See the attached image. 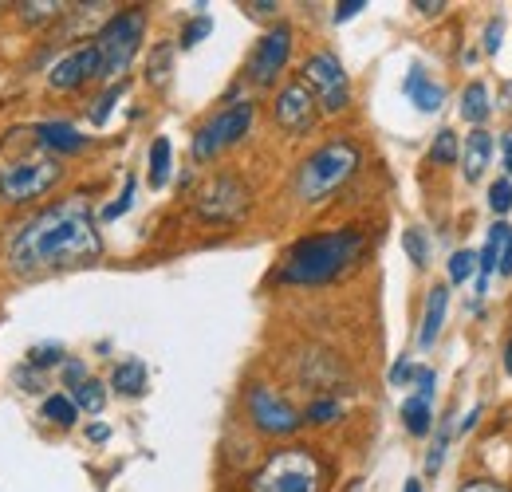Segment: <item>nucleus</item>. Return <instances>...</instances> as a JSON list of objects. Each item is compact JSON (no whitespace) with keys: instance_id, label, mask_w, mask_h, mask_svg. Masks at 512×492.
<instances>
[{"instance_id":"1","label":"nucleus","mask_w":512,"mask_h":492,"mask_svg":"<svg viewBox=\"0 0 512 492\" xmlns=\"http://www.w3.org/2000/svg\"><path fill=\"white\" fill-rule=\"evenodd\" d=\"M103 252L91 205L83 197H71L60 205L40 209L32 221L20 225V233L8 245V268L16 276H44L75 264H91Z\"/></svg>"},{"instance_id":"2","label":"nucleus","mask_w":512,"mask_h":492,"mask_svg":"<svg viewBox=\"0 0 512 492\" xmlns=\"http://www.w3.org/2000/svg\"><path fill=\"white\" fill-rule=\"evenodd\" d=\"M367 248V237L359 229H335V233H316L304 237L288 248L284 264H280V284H296V288H320L339 280L347 268L359 264Z\"/></svg>"},{"instance_id":"3","label":"nucleus","mask_w":512,"mask_h":492,"mask_svg":"<svg viewBox=\"0 0 512 492\" xmlns=\"http://www.w3.org/2000/svg\"><path fill=\"white\" fill-rule=\"evenodd\" d=\"M359 166H363V150H359L355 142H347V138L327 142V146H320L316 154H308V158L300 162L296 197H300L304 205H320V201H327L339 185L351 182Z\"/></svg>"},{"instance_id":"4","label":"nucleus","mask_w":512,"mask_h":492,"mask_svg":"<svg viewBox=\"0 0 512 492\" xmlns=\"http://www.w3.org/2000/svg\"><path fill=\"white\" fill-rule=\"evenodd\" d=\"M253 492H320L323 489V465L320 457L304 445L276 449L249 481Z\"/></svg>"},{"instance_id":"5","label":"nucleus","mask_w":512,"mask_h":492,"mask_svg":"<svg viewBox=\"0 0 512 492\" xmlns=\"http://www.w3.org/2000/svg\"><path fill=\"white\" fill-rule=\"evenodd\" d=\"M142 32H146V12L142 8H123L115 12L99 36H95V56H99V79H119L130 67V60L138 56V44H142Z\"/></svg>"},{"instance_id":"6","label":"nucleus","mask_w":512,"mask_h":492,"mask_svg":"<svg viewBox=\"0 0 512 492\" xmlns=\"http://www.w3.org/2000/svg\"><path fill=\"white\" fill-rule=\"evenodd\" d=\"M253 115H256V107L249 103V99H241V103H233V107L217 111L209 123L193 134V162H209V158H217L221 150L237 146V142L249 134Z\"/></svg>"},{"instance_id":"7","label":"nucleus","mask_w":512,"mask_h":492,"mask_svg":"<svg viewBox=\"0 0 512 492\" xmlns=\"http://www.w3.org/2000/svg\"><path fill=\"white\" fill-rule=\"evenodd\" d=\"M64 178V166L56 158H32V162H12L0 170V197L20 205L32 197H44L52 185Z\"/></svg>"},{"instance_id":"8","label":"nucleus","mask_w":512,"mask_h":492,"mask_svg":"<svg viewBox=\"0 0 512 492\" xmlns=\"http://www.w3.org/2000/svg\"><path fill=\"white\" fill-rule=\"evenodd\" d=\"M304 83L312 87L320 111H327V115L347 111V103H351V83H347V71H343V63H339L335 52H316V56H308V63H304Z\"/></svg>"},{"instance_id":"9","label":"nucleus","mask_w":512,"mask_h":492,"mask_svg":"<svg viewBox=\"0 0 512 492\" xmlns=\"http://www.w3.org/2000/svg\"><path fill=\"white\" fill-rule=\"evenodd\" d=\"M245 209H249V189L233 174H217L197 193V217L209 225H233L245 217Z\"/></svg>"},{"instance_id":"10","label":"nucleus","mask_w":512,"mask_h":492,"mask_svg":"<svg viewBox=\"0 0 512 492\" xmlns=\"http://www.w3.org/2000/svg\"><path fill=\"white\" fill-rule=\"evenodd\" d=\"M245 410H249L256 430L268 433V437H288V433H296L304 426V414H300L292 402H284V398H280L272 386H264V382L249 386Z\"/></svg>"},{"instance_id":"11","label":"nucleus","mask_w":512,"mask_h":492,"mask_svg":"<svg viewBox=\"0 0 512 492\" xmlns=\"http://www.w3.org/2000/svg\"><path fill=\"white\" fill-rule=\"evenodd\" d=\"M292 60V28L288 24H276L268 28L253 48V60H249V79L256 87H272L280 79V71Z\"/></svg>"},{"instance_id":"12","label":"nucleus","mask_w":512,"mask_h":492,"mask_svg":"<svg viewBox=\"0 0 512 492\" xmlns=\"http://www.w3.org/2000/svg\"><path fill=\"white\" fill-rule=\"evenodd\" d=\"M316 115H320V103L312 95V87L304 79H292L280 87L276 95V123L284 126L288 134H308L316 126Z\"/></svg>"},{"instance_id":"13","label":"nucleus","mask_w":512,"mask_h":492,"mask_svg":"<svg viewBox=\"0 0 512 492\" xmlns=\"http://www.w3.org/2000/svg\"><path fill=\"white\" fill-rule=\"evenodd\" d=\"M87 79H99V56H95V44L67 52L64 60H56L52 63V71H48V83H52L56 91H75V87H83Z\"/></svg>"},{"instance_id":"14","label":"nucleus","mask_w":512,"mask_h":492,"mask_svg":"<svg viewBox=\"0 0 512 492\" xmlns=\"http://www.w3.org/2000/svg\"><path fill=\"white\" fill-rule=\"evenodd\" d=\"M509 233H512V225L497 221V225L489 229V237H485V248L477 252V296H485V292H489V280H493V272L501 268V252H505Z\"/></svg>"},{"instance_id":"15","label":"nucleus","mask_w":512,"mask_h":492,"mask_svg":"<svg viewBox=\"0 0 512 492\" xmlns=\"http://www.w3.org/2000/svg\"><path fill=\"white\" fill-rule=\"evenodd\" d=\"M446 311H449V288L446 284H434L430 296H426V311H422V331H418V347L430 351L446 327Z\"/></svg>"},{"instance_id":"16","label":"nucleus","mask_w":512,"mask_h":492,"mask_svg":"<svg viewBox=\"0 0 512 492\" xmlns=\"http://www.w3.org/2000/svg\"><path fill=\"white\" fill-rule=\"evenodd\" d=\"M489 158H493V134H489V130H473V134L465 138V146H461V158H457L465 182H477V178L485 174Z\"/></svg>"},{"instance_id":"17","label":"nucleus","mask_w":512,"mask_h":492,"mask_svg":"<svg viewBox=\"0 0 512 492\" xmlns=\"http://www.w3.org/2000/svg\"><path fill=\"white\" fill-rule=\"evenodd\" d=\"M36 142H40L44 150H56V154H75V150H83V146H87V138H83L71 123L36 126Z\"/></svg>"},{"instance_id":"18","label":"nucleus","mask_w":512,"mask_h":492,"mask_svg":"<svg viewBox=\"0 0 512 492\" xmlns=\"http://www.w3.org/2000/svg\"><path fill=\"white\" fill-rule=\"evenodd\" d=\"M402 91L418 103V111H438V107H442V99H446V91H442V87H438L422 67H410V75H406Z\"/></svg>"},{"instance_id":"19","label":"nucleus","mask_w":512,"mask_h":492,"mask_svg":"<svg viewBox=\"0 0 512 492\" xmlns=\"http://www.w3.org/2000/svg\"><path fill=\"white\" fill-rule=\"evenodd\" d=\"M402 426L414 433V437H426L430 426H434V394H414L402 402Z\"/></svg>"},{"instance_id":"20","label":"nucleus","mask_w":512,"mask_h":492,"mask_svg":"<svg viewBox=\"0 0 512 492\" xmlns=\"http://www.w3.org/2000/svg\"><path fill=\"white\" fill-rule=\"evenodd\" d=\"M493 115V103H489V87L485 83H469L465 95H461V119L465 123H485Z\"/></svg>"},{"instance_id":"21","label":"nucleus","mask_w":512,"mask_h":492,"mask_svg":"<svg viewBox=\"0 0 512 492\" xmlns=\"http://www.w3.org/2000/svg\"><path fill=\"white\" fill-rule=\"evenodd\" d=\"M170 166H174L170 138H154V146H150V185L154 189H162V185L170 182Z\"/></svg>"},{"instance_id":"22","label":"nucleus","mask_w":512,"mask_h":492,"mask_svg":"<svg viewBox=\"0 0 512 492\" xmlns=\"http://www.w3.org/2000/svg\"><path fill=\"white\" fill-rule=\"evenodd\" d=\"M111 386H115L119 394H127V398L142 394V386H146V367H142L138 359L119 363V367H115V374H111Z\"/></svg>"},{"instance_id":"23","label":"nucleus","mask_w":512,"mask_h":492,"mask_svg":"<svg viewBox=\"0 0 512 492\" xmlns=\"http://www.w3.org/2000/svg\"><path fill=\"white\" fill-rule=\"evenodd\" d=\"M44 418L52 422V426H75L79 422V406H75V398H67V394H52V398H44Z\"/></svg>"},{"instance_id":"24","label":"nucleus","mask_w":512,"mask_h":492,"mask_svg":"<svg viewBox=\"0 0 512 492\" xmlns=\"http://www.w3.org/2000/svg\"><path fill=\"white\" fill-rule=\"evenodd\" d=\"M75 406L87 410V414H99V410L107 406V386L95 382V378H87L83 386H75Z\"/></svg>"},{"instance_id":"25","label":"nucleus","mask_w":512,"mask_h":492,"mask_svg":"<svg viewBox=\"0 0 512 492\" xmlns=\"http://www.w3.org/2000/svg\"><path fill=\"white\" fill-rule=\"evenodd\" d=\"M473 276H477V252L457 248V252L449 256V284H465V280H473Z\"/></svg>"},{"instance_id":"26","label":"nucleus","mask_w":512,"mask_h":492,"mask_svg":"<svg viewBox=\"0 0 512 492\" xmlns=\"http://www.w3.org/2000/svg\"><path fill=\"white\" fill-rule=\"evenodd\" d=\"M16 8H20V20L24 24H40V20H56L67 4H60V0H44V4L40 0H28V4H16Z\"/></svg>"},{"instance_id":"27","label":"nucleus","mask_w":512,"mask_h":492,"mask_svg":"<svg viewBox=\"0 0 512 492\" xmlns=\"http://www.w3.org/2000/svg\"><path fill=\"white\" fill-rule=\"evenodd\" d=\"M430 158L442 162V166H453V162L461 158V146H457V134H453V130H438V138H434V146H430Z\"/></svg>"},{"instance_id":"28","label":"nucleus","mask_w":512,"mask_h":492,"mask_svg":"<svg viewBox=\"0 0 512 492\" xmlns=\"http://www.w3.org/2000/svg\"><path fill=\"white\" fill-rule=\"evenodd\" d=\"M339 414H343V406H339L335 398H320V402H312V406H308L304 422H312V426H327V422H335Z\"/></svg>"},{"instance_id":"29","label":"nucleus","mask_w":512,"mask_h":492,"mask_svg":"<svg viewBox=\"0 0 512 492\" xmlns=\"http://www.w3.org/2000/svg\"><path fill=\"white\" fill-rule=\"evenodd\" d=\"M489 209H493L497 217H505V213L512 209V182L509 178L493 182V189H489Z\"/></svg>"},{"instance_id":"30","label":"nucleus","mask_w":512,"mask_h":492,"mask_svg":"<svg viewBox=\"0 0 512 492\" xmlns=\"http://www.w3.org/2000/svg\"><path fill=\"white\" fill-rule=\"evenodd\" d=\"M402 245H406V252H410V260H414V264H426V260H430L426 237H422L418 229H406V233H402Z\"/></svg>"},{"instance_id":"31","label":"nucleus","mask_w":512,"mask_h":492,"mask_svg":"<svg viewBox=\"0 0 512 492\" xmlns=\"http://www.w3.org/2000/svg\"><path fill=\"white\" fill-rule=\"evenodd\" d=\"M119 95H123V83H115V87H111L103 99H95V107H91V123H95V126L107 123V115H111V107H115V99H119Z\"/></svg>"},{"instance_id":"32","label":"nucleus","mask_w":512,"mask_h":492,"mask_svg":"<svg viewBox=\"0 0 512 492\" xmlns=\"http://www.w3.org/2000/svg\"><path fill=\"white\" fill-rule=\"evenodd\" d=\"M446 445H449V426H442L438 437H434L430 457H426V473H438V469H442V461H446Z\"/></svg>"},{"instance_id":"33","label":"nucleus","mask_w":512,"mask_h":492,"mask_svg":"<svg viewBox=\"0 0 512 492\" xmlns=\"http://www.w3.org/2000/svg\"><path fill=\"white\" fill-rule=\"evenodd\" d=\"M130 205H134V178H127V185H123V193H119V201L103 209V221H115V217H123V213H127Z\"/></svg>"},{"instance_id":"34","label":"nucleus","mask_w":512,"mask_h":492,"mask_svg":"<svg viewBox=\"0 0 512 492\" xmlns=\"http://www.w3.org/2000/svg\"><path fill=\"white\" fill-rule=\"evenodd\" d=\"M209 32H213V20H209V16H197V20H190V28L182 32V48H193V44H197V40H205Z\"/></svg>"},{"instance_id":"35","label":"nucleus","mask_w":512,"mask_h":492,"mask_svg":"<svg viewBox=\"0 0 512 492\" xmlns=\"http://www.w3.org/2000/svg\"><path fill=\"white\" fill-rule=\"evenodd\" d=\"M414 374H418V367H414L410 359H398V363L390 367V386H406Z\"/></svg>"},{"instance_id":"36","label":"nucleus","mask_w":512,"mask_h":492,"mask_svg":"<svg viewBox=\"0 0 512 492\" xmlns=\"http://www.w3.org/2000/svg\"><path fill=\"white\" fill-rule=\"evenodd\" d=\"M64 378L71 382V386H83V382H87V367H83L79 359H67V363H64Z\"/></svg>"},{"instance_id":"37","label":"nucleus","mask_w":512,"mask_h":492,"mask_svg":"<svg viewBox=\"0 0 512 492\" xmlns=\"http://www.w3.org/2000/svg\"><path fill=\"white\" fill-rule=\"evenodd\" d=\"M32 363H36V367H52V363H60V347H36V351H32Z\"/></svg>"},{"instance_id":"38","label":"nucleus","mask_w":512,"mask_h":492,"mask_svg":"<svg viewBox=\"0 0 512 492\" xmlns=\"http://www.w3.org/2000/svg\"><path fill=\"white\" fill-rule=\"evenodd\" d=\"M457 492H509L505 485H497V481H485V477H477V481H465Z\"/></svg>"},{"instance_id":"39","label":"nucleus","mask_w":512,"mask_h":492,"mask_svg":"<svg viewBox=\"0 0 512 492\" xmlns=\"http://www.w3.org/2000/svg\"><path fill=\"white\" fill-rule=\"evenodd\" d=\"M166 56H170V48H158V52H154V63H150V79H154V83H162V79H166V67H162Z\"/></svg>"},{"instance_id":"40","label":"nucleus","mask_w":512,"mask_h":492,"mask_svg":"<svg viewBox=\"0 0 512 492\" xmlns=\"http://www.w3.org/2000/svg\"><path fill=\"white\" fill-rule=\"evenodd\" d=\"M363 8H367V4H363V0H343V4H339V8H335V20H351V16H359V12H363Z\"/></svg>"},{"instance_id":"41","label":"nucleus","mask_w":512,"mask_h":492,"mask_svg":"<svg viewBox=\"0 0 512 492\" xmlns=\"http://www.w3.org/2000/svg\"><path fill=\"white\" fill-rule=\"evenodd\" d=\"M501 28H505L501 20H493V24H489V40H485V48H489V52H497V48H501Z\"/></svg>"},{"instance_id":"42","label":"nucleus","mask_w":512,"mask_h":492,"mask_svg":"<svg viewBox=\"0 0 512 492\" xmlns=\"http://www.w3.org/2000/svg\"><path fill=\"white\" fill-rule=\"evenodd\" d=\"M501 276H512V233H509V241H505V252H501V268H497Z\"/></svg>"},{"instance_id":"43","label":"nucleus","mask_w":512,"mask_h":492,"mask_svg":"<svg viewBox=\"0 0 512 492\" xmlns=\"http://www.w3.org/2000/svg\"><path fill=\"white\" fill-rule=\"evenodd\" d=\"M414 8H418V12H426V16H430V12H442V8H446V4H442V0H434V4H430V0H418V4H414Z\"/></svg>"},{"instance_id":"44","label":"nucleus","mask_w":512,"mask_h":492,"mask_svg":"<svg viewBox=\"0 0 512 492\" xmlns=\"http://www.w3.org/2000/svg\"><path fill=\"white\" fill-rule=\"evenodd\" d=\"M107 426H91V430H87V437H91V441H107Z\"/></svg>"},{"instance_id":"45","label":"nucleus","mask_w":512,"mask_h":492,"mask_svg":"<svg viewBox=\"0 0 512 492\" xmlns=\"http://www.w3.org/2000/svg\"><path fill=\"white\" fill-rule=\"evenodd\" d=\"M505 166H509V174H512V130L505 134Z\"/></svg>"},{"instance_id":"46","label":"nucleus","mask_w":512,"mask_h":492,"mask_svg":"<svg viewBox=\"0 0 512 492\" xmlns=\"http://www.w3.org/2000/svg\"><path fill=\"white\" fill-rule=\"evenodd\" d=\"M505 370L512 374V335L505 339Z\"/></svg>"},{"instance_id":"47","label":"nucleus","mask_w":512,"mask_h":492,"mask_svg":"<svg viewBox=\"0 0 512 492\" xmlns=\"http://www.w3.org/2000/svg\"><path fill=\"white\" fill-rule=\"evenodd\" d=\"M402 492H422V481H406V489Z\"/></svg>"}]
</instances>
